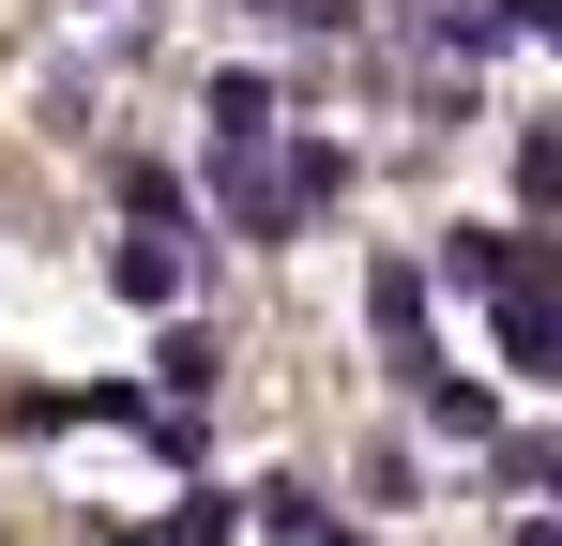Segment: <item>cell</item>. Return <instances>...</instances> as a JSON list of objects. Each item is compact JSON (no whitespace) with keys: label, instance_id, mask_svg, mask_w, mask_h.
<instances>
[{"label":"cell","instance_id":"cell-1","mask_svg":"<svg viewBox=\"0 0 562 546\" xmlns=\"http://www.w3.org/2000/svg\"><path fill=\"white\" fill-rule=\"evenodd\" d=\"M486 319H502V364H517V379H562V259L548 243H532V273H517Z\"/></svg>","mask_w":562,"mask_h":546},{"label":"cell","instance_id":"cell-2","mask_svg":"<svg viewBox=\"0 0 562 546\" xmlns=\"http://www.w3.org/2000/svg\"><path fill=\"white\" fill-rule=\"evenodd\" d=\"M366 319H380V350H395V379L426 395V379H441V334H426V273H411V259H380V273H366Z\"/></svg>","mask_w":562,"mask_h":546},{"label":"cell","instance_id":"cell-3","mask_svg":"<svg viewBox=\"0 0 562 546\" xmlns=\"http://www.w3.org/2000/svg\"><path fill=\"white\" fill-rule=\"evenodd\" d=\"M213 197H228V228H244V243H289V228H304V182L259 168V152H213Z\"/></svg>","mask_w":562,"mask_h":546},{"label":"cell","instance_id":"cell-4","mask_svg":"<svg viewBox=\"0 0 562 546\" xmlns=\"http://www.w3.org/2000/svg\"><path fill=\"white\" fill-rule=\"evenodd\" d=\"M532 273V228H441V288H471V304H502Z\"/></svg>","mask_w":562,"mask_h":546},{"label":"cell","instance_id":"cell-5","mask_svg":"<svg viewBox=\"0 0 562 546\" xmlns=\"http://www.w3.org/2000/svg\"><path fill=\"white\" fill-rule=\"evenodd\" d=\"M106 273H122V304H183V228H137Z\"/></svg>","mask_w":562,"mask_h":546},{"label":"cell","instance_id":"cell-6","mask_svg":"<svg viewBox=\"0 0 562 546\" xmlns=\"http://www.w3.org/2000/svg\"><path fill=\"white\" fill-rule=\"evenodd\" d=\"M274 137V77H213V152H259Z\"/></svg>","mask_w":562,"mask_h":546},{"label":"cell","instance_id":"cell-7","mask_svg":"<svg viewBox=\"0 0 562 546\" xmlns=\"http://www.w3.org/2000/svg\"><path fill=\"white\" fill-rule=\"evenodd\" d=\"M426 425H441V441H502V395H471V379H426Z\"/></svg>","mask_w":562,"mask_h":546},{"label":"cell","instance_id":"cell-8","mask_svg":"<svg viewBox=\"0 0 562 546\" xmlns=\"http://www.w3.org/2000/svg\"><path fill=\"white\" fill-rule=\"evenodd\" d=\"M259 532H289V546H319V532H335V501H319V486H289V470H274V486H259Z\"/></svg>","mask_w":562,"mask_h":546},{"label":"cell","instance_id":"cell-9","mask_svg":"<svg viewBox=\"0 0 562 546\" xmlns=\"http://www.w3.org/2000/svg\"><path fill=\"white\" fill-rule=\"evenodd\" d=\"M153 379H168V395H213V334H198V319H168V350H153Z\"/></svg>","mask_w":562,"mask_h":546},{"label":"cell","instance_id":"cell-10","mask_svg":"<svg viewBox=\"0 0 562 546\" xmlns=\"http://www.w3.org/2000/svg\"><path fill=\"white\" fill-rule=\"evenodd\" d=\"M517 197H532V213H562V122H532V137H517Z\"/></svg>","mask_w":562,"mask_h":546},{"label":"cell","instance_id":"cell-11","mask_svg":"<svg viewBox=\"0 0 562 546\" xmlns=\"http://www.w3.org/2000/svg\"><path fill=\"white\" fill-rule=\"evenodd\" d=\"M517 486H548V501H562V441H517Z\"/></svg>","mask_w":562,"mask_h":546},{"label":"cell","instance_id":"cell-12","mask_svg":"<svg viewBox=\"0 0 562 546\" xmlns=\"http://www.w3.org/2000/svg\"><path fill=\"white\" fill-rule=\"evenodd\" d=\"M517 15H532V31H548V46H562V0H517Z\"/></svg>","mask_w":562,"mask_h":546},{"label":"cell","instance_id":"cell-13","mask_svg":"<svg viewBox=\"0 0 562 546\" xmlns=\"http://www.w3.org/2000/svg\"><path fill=\"white\" fill-rule=\"evenodd\" d=\"M517 546H562V501H548V516H532V532H517Z\"/></svg>","mask_w":562,"mask_h":546},{"label":"cell","instance_id":"cell-14","mask_svg":"<svg viewBox=\"0 0 562 546\" xmlns=\"http://www.w3.org/2000/svg\"><path fill=\"white\" fill-rule=\"evenodd\" d=\"M319 546H366V532H319Z\"/></svg>","mask_w":562,"mask_h":546},{"label":"cell","instance_id":"cell-15","mask_svg":"<svg viewBox=\"0 0 562 546\" xmlns=\"http://www.w3.org/2000/svg\"><path fill=\"white\" fill-rule=\"evenodd\" d=\"M122 546H168V532H122Z\"/></svg>","mask_w":562,"mask_h":546},{"label":"cell","instance_id":"cell-16","mask_svg":"<svg viewBox=\"0 0 562 546\" xmlns=\"http://www.w3.org/2000/svg\"><path fill=\"white\" fill-rule=\"evenodd\" d=\"M441 15H471V0H441Z\"/></svg>","mask_w":562,"mask_h":546},{"label":"cell","instance_id":"cell-17","mask_svg":"<svg viewBox=\"0 0 562 546\" xmlns=\"http://www.w3.org/2000/svg\"><path fill=\"white\" fill-rule=\"evenodd\" d=\"M274 15H289V0H274Z\"/></svg>","mask_w":562,"mask_h":546}]
</instances>
